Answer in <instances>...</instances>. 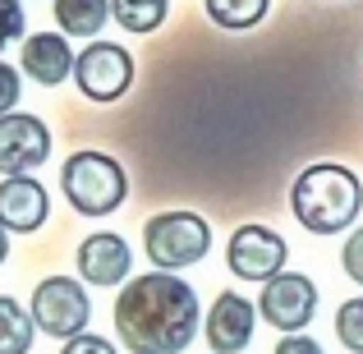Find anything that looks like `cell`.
I'll return each instance as SVG.
<instances>
[{"instance_id":"6da1fadb","label":"cell","mask_w":363,"mask_h":354,"mask_svg":"<svg viewBox=\"0 0 363 354\" xmlns=\"http://www.w3.org/2000/svg\"><path fill=\"white\" fill-rule=\"evenodd\" d=\"M116 336L129 354H184L203 331V304L175 272H147L120 285Z\"/></svg>"},{"instance_id":"7a4b0ae2","label":"cell","mask_w":363,"mask_h":354,"mask_svg":"<svg viewBox=\"0 0 363 354\" xmlns=\"http://www.w3.org/2000/svg\"><path fill=\"white\" fill-rule=\"evenodd\" d=\"M290 212L308 235H345L363 212V184L340 161H318L290 184Z\"/></svg>"},{"instance_id":"3957f363","label":"cell","mask_w":363,"mask_h":354,"mask_svg":"<svg viewBox=\"0 0 363 354\" xmlns=\"http://www.w3.org/2000/svg\"><path fill=\"white\" fill-rule=\"evenodd\" d=\"M60 194L79 216H111L129 198V175L111 152L101 148H79L60 166Z\"/></svg>"},{"instance_id":"277c9868","label":"cell","mask_w":363,"mask_h":354,"mask_svg":"<svg viewBox=\"0 0 363 354\" xmlns=\"http://www.w3.org/2000/svg\"><path fill=\"white\" fill-rule=\"evenodd\" d=\"M143 248L157 272H184L212 253V226L189 207H170L143 221Z\"/></svg>"},{"instance_id":"5b68a950","label":"cell","mask_w":363,"mask_h":354,"mask_svg":"<svg viewBox=\"0 0 363 354\" xmlns=\"http://www.w3.org/2000/svg\"><path fill=\"white\" fill-rule=\"evenodd\" d=\"M28 313H33V322H37V331H42V336H55L65 345V341L83 336V331H88V322H92L88 285L74 281V276H46V281H37Z\"/></svg>"},{"instance_id":"8992f818","label":"cell","mask_w":363,"mask_h":354,"mask_svg":"<svg viewBox=\"0 0 363 354\" xmlns=\"http://www.w3.org/2000/svg\"><path fill=\"white\" fill-rule=\"evenodd\" d=\"M74 83L88 101L116 106L124 92L133 88V55L116 42H88L74 60Z\"/></svg>"},{"instance_id":"52a82bcc","label":"cell","mask_w":363,"mask_h":354,"mask_svg":"<svg viewBox=\"0 0 363 354\" xmlns=\"http://www.w3.org/2000/svg\"><path fill=\"white\" fill-rule=\"evenodd\" d=\"M285 262H290V244H285L272 226L248 221L225 239V267H230V276H240V281H262L267 285L272 276L285 272Z\"/></svg>"},{"instance_id":"ba28073f","label":"cell","mask_w":363,"mask_h":354,"mask_svg":"<svg viewBox=\"0 0 363 354\" xmlns=\"http://www.w3.org/2000/svg\"><path fill=\"white\" fill-rule=\"evenodd\" d=\"M313 313H318V285H313L303 272L272 276V281L262 285V294H257V318L272 322L281 336L303 331L313 322Z\"/></svg>"},{"instance_id":"9c48e42d","label":"cell","mask_w":363,"mask_h":354,"mask_svg":"<svg viewBox=\"0 0 363 354\" xmlns=\"http://www.w3.org/2000/svg\"><path fill=\"white\" fill-rule=\"evenodd\" d=\"M257 327V304L244 299L240 290H221L212 309L203 313V341L212 354H244Z\"/></svg>"},{"instance_id":"30bf717a","label":"cell","mask_w":363,"mask_h":354,"mask_svg":"<svg viewBox=\"0 0 363 354\" xmlns=\"http://www.w3.org/2000/svg\"><path fill=\"white\" fill-rule=\"evenodd\" d=\"M46 157H51V129H46V120L28 116V111L0 116V170L5 175H28V170L46 166Z\"/></svg>"},{"instance_id":"8fae6325","label":"cell","mask_w":363,"mask_h":354,"mask_svg":"<svg viewBox=\"0 0 363 354\" xmlns=\"http://www.w3.org/2000/svg\"><path fill=\"white\" fill-rule=\"evenodd\" d=\"M74 262H79V276L83 285H124L133 272V248L124 244V235L116 231H92L88 239L79 244V253H74Z\"/></svg>"},{"instance_id":"7c38bea8","label":"cell","mask_w":363,"mask_h":354,"mask_svg":"<svg viewBox=\"0 0 363 354\" xmlns=\"http://www.w3.org/2000/svg\"><path fill=\"white\" fill-rule=\"evenodd\" d=\"M51 216V194L33 175H5L0 179V226L14 235H33Z\"/></svg>"},{"instance_id":"4fadbf2b","label":"cell","mask_w":363,"mask_h":354,"mask_svg":"<svg viewBox=\"0 0 363 354\" xmlns=\"http://www.w3.org/2000/svg\"><path fill=\"white\" fill-rule=\"evenodd\" d=\"M74 60L79 55H74L65 33H33V37H23V51H18V70L37 88H60L74 74Z\"/></svg>"},{"instance_id":"5bb4252c","label":"cell","mask_w":363,"mask_h":354,"mask_svg":"<svg viewBox=\"0 0 363 354\" xmlns=\"http://www.w3.org/2000/svg\"><path fill=\"white\" fill-rule=\"evenodd\" d=\"M111 18V0H55V23L65 37H88L97 42V33Z\"/></svg>"},{"instance_id":"9a60e30c","label":"cell","mask_w":363,"mask_h":354,"mask_svg":"<svg viewBox=\"0 0 363 354\" xmlns=\"http://www.w3.org/2000/svg\"><path fill=\"white\" fill-rule=\"evenodd\" d=\"M37 336V322L14 294H0V354H28Z\"/></svg>"},{"instance_id":"2e32d148","label":"cell","mask_w":363,"mask_h":354,"mask_svg":"<svg viewBox=\"0 0 363 354\" xmlns=\"http://www.w3.org/2000/svg\"><path fill=\"white\" fill-rule=\"evenodd\" d=\"M207 18H212L216 28H225V33H248V28H257L267 18V9H272V0H203Z\"/></svg>"},{"instance_id":"e0dca14e","label":"cell","mask_w":363,"mask_h":354,"mask_svg":"<svg viewBox=\"0 0 363 354\" xmlns=\"http://www.w3.org/2000/svg\"><path fill=\"white\" fill-rule=\"evenodd\" d=\"M170 14V0H111V18L124 28V33H157Z\"/></svg>"},{"instance_id":"ac0fdd59","label":"cell","mask_w":363,"mask_h":354,"mask_svg":"<svg viewBox=\"0 0 363 354\" xmlns=\"http://www.w3.org/2000/svg\"><path fill=\"white\" fill-rule=\"evenodd\" d=\"M336 341L350 354H363V294H354V299H345L336 309Z\"/></svg>"},{"instance_id":"d6986e66","label":"cell","mask_w":363,"mask_h":354,"mask_svg":"<svg viewBox=\"0 0 363 354\" xmlns=\"http://www.w3.org/2000/svg\"><path fill=\"white\" fill-rule=\"evenodd\" d=\"M28 37V14H23V0H0V51Z\"/></svg>"},{"instance_id":"ffe728a7","label":"cell","mask_w":363,"mask_h":354,"mask_svg":"<svg viewBox=\"0 0 363 354\" xmlns=\"http://www.w3.org/2000/svg\"><path fill=\"white\" fill-rule=\"evenodd\" d=\"M340 267H345V276L354 285H363V226L345 235V244H340Z\"/></svg>"},{"instance_id":"44dd1931","label":"cell","mask_w":363,"mask_h":354,"mask_svg":"<svg viewBox=\"0 0 363 354\" xmlns=\"http://www.w3.org/2000/svg\"><path fill=\"white\" fill-rule=\"evenodd\" d=\"M18 97H23V70L0 60V116H9V111L18 106Z\"/></svg>"},{"instance_id":"7402d4cb","label":"cell","mask_w":363,"mask_h":354,"mask_svg":"<svg viewBox=\"0 0 363 354\" xmlns=\"http://www.w3.org/2000/svg\"><path fill=\"white\" fill-rule=\"evenodd\" d=\"M60 354H120L116 345H111L106 336H92V331H83V336H74V341H65Z\"/></svg>"},{"instance_id":"603a6c76","label":"cell","mask_w":363,"mask_h":354,"mask_svg":"<svg viewBox=\"0 0 363 354\" xmlns=\"http://www.w3.org/2000/svg\"><path fill=\"white\" fill-rule=\"evenodd\" d=\"M272 354H322V345L308 336V331H294V336H281V341H276Z\"/></svg>"},{"instance_id":"cb8c5ba5","label":"cell","mask_w":363,"mask_h":354,"mask_svg":"<svg viewBox=\"0 0 363 354\" xmlns=\"http://www.w3.org/2000/svg\"><path fill=\"white\" fill-rule=\"evenodd\" d=\"M5 258H9V231L0 226V262H5Z\"/></svg>"}]
</instances>
